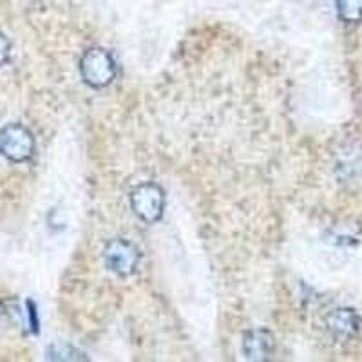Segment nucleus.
Segmentation results:
<instances>
[{
    "label": "nucleus",
    "instance_id": "obj_4",
    "mask_svg": "<svg viewBox=\"0 0 362 362\" xmlns=\"http://www.w3.org/2000/svg\"><path fill=\"white\" fill-rule=\"evenodd\" d=\"M103 259L111 272L119 277L132 276L140 264V252L125 239H112L103 250Z\"/></svg>",
    "mask_w": 362,
    "mask_h": 362
},
{
    "label": "nucleus",
    "instance_id": "obj_3",
    "mask_svg": "<svg viewBox=\"0 0 362 362\" xmlns=\"http://www.w3.org/2000/svg\"><path fill=\"white\" fill-rule=\"evenodd\" d=\"M131 206L141 221L156 223L163 216L165 192L154 183L138 185L131 192Z\"/></svg>",
    "mask_w": 362,
    "mask_h": 362
},
{
    "label": "nucleus",
    "instance_id": "obj_9",
    "mask_svg": "<svg viewBox=\"0 0 362 362\" xmlns=\"http://www.w3.org/2000/svg\"><path fill=\"white\" fill-rule=\"evenodd\" d=\"M9 49H11V45H9L8 38H6L4 35L0 33V66H2V64L8 62Z\"/></svg>",
    "mask_w": 362,
    "mask_h": 362
},
{
    "label": "nucleus",
    "instance_id": "obj_2",
    "mask_svg": "<svg viewBox=\"0 0 362 362\" xmlns=\"http://www.w3.org/2000/svg\"><path fill=\"white\" fill-rule=\"evenodd\" d=\"M0 154L13 163H24L35 154V138L28 127L9 124L0 131Z\"/></svg>",
    "mask_w": 362,
    "mask_h": 362
},
{
    "label": "nucleus",
    "instance_id": "obj_6",
    "mask_svg": "<svg viewBox=\"0 0 362 362\" xmlns=\"http://www.w3.org/2000/svg\"><path fill=\"white\" fill-rule=\"evenodd\" d=\"M326 328L334 337L351 339L361 329V317L354 308H335L326 317Z\"/></svg>",
    "mask_w": 362,
    "mask_h": 362
},
{
    "label": "nucleus",
    "instance_id": "obj_1",
    "mask_svg": "<svg viewBox=\"0 0 362 362\" xmlns=\"http://www.w3.org/2000/svg\"><path fill=\"white\" fill-rule=\"evenodd\" d=\"M80 74L87 86L95 87V89L107 87L116 76V64L111 53L102 47H93V49L86 51L80 60Z\"/></svg>",
    "mask_w": 362,
    "mask_h": 362
},
{
    "label": "nucleus",
    "instance_id": "obj_5",
    "mask_svg": "<svg viewBox=\"0 0 362 362\" xmlns=\"http://www.w3.org/2000/svg\"><path fill=\"white\" fill-rule=\"evenodd\" d=\"M241 346H243V355L248 361L263 362L274 355L276 341H274V335L267 329H250L243 335Z\"/></svg>",
    "mask_w": 362,
    "mask_h": 362
},
{
    "label": "nucleus",
    "instance_id": "obj_7",
    "mask_svg": "<svg viewBox=\"0 0 362 362\" xmlns=\"http://www.w3.org/2000/svg\"><path fill=\"white\" fill-rule=\"evenodd\" d=\"M337 15L346 24L362 22V0H335Z\"/></svg>",
    "mask_w": 362,
    "mask_h": 362
},
{
    "label": "nucleus",
    "instance_id": "obj_8",
    "mask_svg": "<svg viewBox=\"0 0 362 362\" xmlns=\"http://www.w3.org/2000/svg\"><path fill=\"white\" fill-rule=\"evenodd\" d=\"M47 358H51V361H86L82 351L66 344L51 346L47 350Z\"/></svg>",
    "mask_w": 362,
    "mask_h": 362
}]
</instances>
